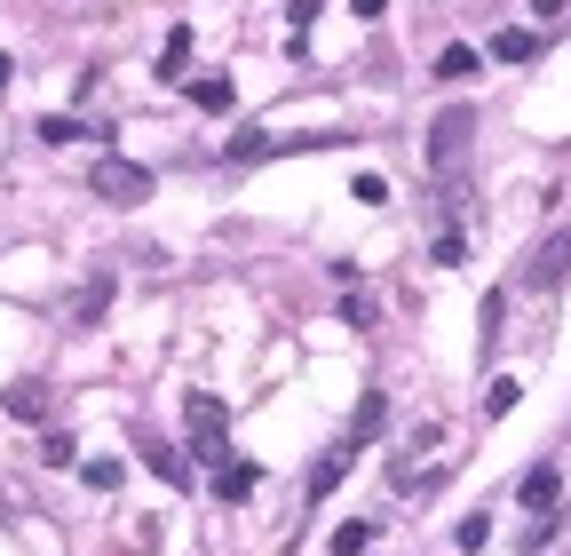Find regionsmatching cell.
Listing matches in <instances>:
<instances>
[{
	"mask_svg": "<svg viewBox=\"0 0 571 556\" xmlns=\"http://www.w3.org/2000/svg\"><path fill=\"white\" fill-rule=\"evenodd\" d=\"M381 413H389V406H381V389H365L357 413H350V445H374V438H381Z\"/></svg>",
	"mask_w": 571,
	"mask_h": 556,
	"instance_id": "cell-8",
	"label": "cell"
},
{
	"mask_svg": "<svg viewBox=\"0 0 571 556\" xmlns=\"http://www.w3.org/2000/svg\"><path fill=\"white\" fill-rule=\"evenodd\" d=\"M436 80H477V48H445V56H436Z\"/></svg>",
	"mask_w": 571,
	"mask_h": 556,
	"instance_id": "cell-12",
	"label": "cell"
},
{
	"mask_svg": "<svg viewBox=\"0 0 571 556\" xmlns=\"http://www.w3.org/2000/svg\"><path fill=\"white\" fill-rule=\"evenodd\" d=\"M468 136H477V112H468V104H453L445 120L429 127V168H436V175H460V159H468Z\"/></svg>",
	"mask_w": 571,
	"mask_h": 556,
	"instance_id": "cell-3",
	"label": "cell"
},
{
	"mask_svg": "<svg viewBox=\"0 0 571 556\" xmlns=\"http://www.w3.org/2000/svg\"><path fill=\"white\" fill-rule=\"evenodd\" d=\"M516 398H524V382H509V374H500L492 389H484V413L500 421V413H516Z\"/></svg>",
	"mask_w": 571,
	"mask_h": 556,
	"instance_id": "cell-15",
	"label": "cell"
},
{
	"mask_svg": "<svg viewBox=\"0 0 571 556\" xmlns=\"http://www.w3.org/2000/svg\"><path fill=\"white\" fill-rule=\"evenodd\" d=\"M104 303H112V279H88V294H80V310H72V318L88 326V318H95V310H104Z\"/></svg>",
	"mask_w": 571,
	"mask_h": 556,
	"instance_id": "cell-20",
	"label": "cell"
},
{
	"mask_svg": "<svg viewBox=\"0 0 571 556\" xmlns=\"http://www.w3.org/2000/svg\"><path fill=\"white\" fill-rule=\"evenodd\" d=\"M80 477H88V485H95V493H112V485H119V462H88V469H80Z\"/></svg>",
	"mask_w": 571,
	"mask_h": 556,
	"instance_id": "cell-22",
	"label": "cell"
},
{
	"mask_svg": "<svg viewBox=\"0 0 571 556\" xmlns=\"http://www.w3.org/2000/svg\"><path fill=\"white\" fill-rule=\"evenodd\" d=\"M365 548H374V525H365V517H357V525H342V533H333V556H365Z\"/></svg>",
	"mask_w": 571,
	"mask_h": 556,
	"instance_id": "cell-17",
	"label": "cell"
},
{
	"mask_svg": "<svg viewBox=\"0 0 571 556\" xmlns=\"http://www.w3.org/2000/svg\"><path fill=\"white\" fill-rule=\"evenodd\" d=\"M556 493H563L556 462H532V469H524V485H516V501H524V509H556Z\"/></svg>",
	"mask_w": 571,
	"mask_h": 556,
	"instance_id": "cell-4",
	"label": "cell"
},
{
	"mask_svg": "<svg viewBox=\"0 0 571 556\" xmlns=\"http://www.w3.org/2000/svg\"><path fill=\"white\" fill-rule=\"evenodd\" d=\"M32 136H41V144H80V136H88V127H80L72 112H48L41 127H32Z\"/></svg>",
	"mask_w": 571,
	"mask_h": 556,
	"instance_id": "cell-13",
	"label": "cell"
},
{
	"mask_svg": "<svg viewBox=\"0 0 571 556\" xmlns=\"http://www.w3.org/2000/svg\"><path fill=\"white\" fill-rule=\"evenodd\" d=\"M492 56H500V64H532V56H540V32H524V24L492 32Z\"/></svg>",
	"mask_w": 571,
	"mask_h": 556,
	"instance_id": "cell-7",
	"label": "cell"
},
{
	"mask_svg": "<svg viewBox=\"0 0 571 556\" xmlns=\"http://www.w3.org/2000/svg\"><path fill=\"white\" fill-rule=\"evenodd\" d=\"M350 200H357V207H389V183H381V175H357Z\"/></svg>",
	"mask_w": 571,
	"mask_h": 556,
	"instance_id": "cell-19",
	"label": "cell"
},
{
	"mask_svg": "<svg viewBox=\"0 0 571 556\" xmlns=\"http://www.w3.org/2000/svg\"><path fill=\"white\" fill-rule=\"evenodd\" d=\"M41 462H48V469H72V438H64V430H48V445H41Z\"/></svg>",
	"mask_w": 571,
	"mask_h": 556,
	"instance_id": "cell-21",
	"label": "cell"
},
{
	"mask_svg": "<svg viewBox=\"0 0 571 556\" xmlns=\"http://www.w3.org/2000/svg\"><path fill=\"white\" fill-rule=\"evenodd\" d=\"M183 64H191V24L167 32V48H159V80H183Z\"/></svg>",
	"mask_w": 571,
	"mask_h": 556,
	"instance_id": "cell-9",
	"label": "cell"
},
{
	"mask_svg": "<svg viewBox=\"0 0 571 556\" xmlns=\"http://www.w3.org/2000/svg\"><path fill=\"white\" fill-rule=\"evenodd\" d=\"M88 191H95L104 207H144V200H151V168H136V159L104 151V159H95V175H88Z\"/></svg>",
	"mask_w": 571,
	"mask_h": 556,
	"instance_id": "cell-2",
	"label": "cell"
},
{
	"mask_svg": "<svg viewBox=\"0 0 571 556\" xmlns=\"http://www.w3.org/2000/svg\"><path fill=\"white\" fill-rule=\"evenodd\" d=\"M286 16H294V41H301V32H310V16H318V0H294Z\"/></svg>",
	"mask_w": 571,
	"mask_h": 556,
	"instance_id": "cell-23",
	"label": "cell"
},
{
	"mask_svg": "<svg viewBox=\"0 0 571 556\" xmlns=\"http://www.w3.org/2000/svg\"><path fill=\"white\" fill-rule=\"evenodd\" d=\"M9 413L16 421H41L48 413V389H9Z\"/></svg>",
	"mask_w": 571,
	"mask_h": 556,
	"instance_id": "cell-18",
	"label": "cell"
},
{
	"mask_svg": "<svg viewBox=\"0 0 571 556\" xmlns=\"http://www.w3.org/2000/svg\"><path fill=\"white\" fill-rule=\"evenodd\" d=\"M571 271V231L556 239V247H540V254H532V271H524V286H556Z\"/></svg>",
	"mask_w": 571,
	"mask_h": 556,
	"instance_id": "cell-5",
	"label": "cell"
},
{
	"mask_svg": "<svg viewBox=\"0 0 571 556\" xmlns=\"http://www.w3.org/2000/svg\"><path fill=\"white\" fill-rule=\"evenodd\" d=\"M215 493H222V501H247V493H254V469H247V462L215 469Z\"/></svg>",
	"mask_w": 571,
	"mask_h": 556,
	"instance_id": "cell-14",
	"label": "cell"
},
{
	"mask_svg": "<svg viewBox=\"0 0 571 556\" xmlns=\"http://www.w3.org/2000/svg\"><path fill=\"white\" fill-rule=\"evenodd\" d=\"M350 9H357V16H381V9H389V0H350Z\"/></svg>",
	"mask_w": 571,
	"mask_h": 556,
	"instance_id": "cell-24",
	"label": "cell"
},
{
	"mask_svg": "<svg viewBox=\"0 0 571 556\" xmlns=\"http://www.w3.org/2000/svg\"><path fill=\"white\" fill-rule=\"evenodd\" d=\"M183 421H191V462L230 469V413H222L215 389H191V398H183Z\"/></svg>",
	"mask_w": 571,
	"mask_h": 556,
	"instance_id": "cell-1",
	"label": "cell"
},
{
	"mask_svg": "<svg viewBox=\"0 0 571 556\" xmlns=\"http://www.w3.org/2000/svg\"><path fill=\"white\" fill-rule=\"evenodd\" d=\"M9 80H16V64H9V56H0V95H9Z\"/></svg>",
	"mask_w": 571,
	"mask_h": 556,
	"instance_id": "cell-26",
	"label": "cell"
},
{
	"mask_svg": "<svg viewBox=\"0 0 571 556\" xmlns=\"http://www.w3.org/2000/svg\"><path fill=\"white\" fill-rule=\"evenodd\" d=\"M151 469H159L167 485H175V493H183V485H191V462H183V453H167V445H151Z\"/></svg>",
	"mask_w": 571,
	"mask_h": 556,
	"instance_id": "cell-16",
	"label": "cell"
},
{
	"mask_svg": "<svg viewBox=\"0 0 571 556\" xmlns=\"http://www.w3.org/2000/svg\"><path fill=\"white\" fill-rule=\"evenodd\" d=\"M524 9H532V16H556V9H563V0H524Z\"/></svg>",
	"mask_w": 571,
	"mask_h": 556,
	"instance_id": "cell-25",
	"label": "cell"
},
{
	"mask_svg": "<svg viewBox=\"0 0 571 556\" xmlns=\"http://www.w3.org/2000/svg\"><path fill=\"white\" fill-rule=\"evenodd\" d=\"M350 462H357V445L342 438V445H333V453H326V462L310 469V501H326V493H333V485H342V469H350Z\"/></svg>",
	"mask_w": 571,
	"mask_h": 556,
	"instance_id": "cell-6",
	"label": "cell"
},
{
	"mask_svg": "<svg viewBox=\"0 0 571 556\" xmlns=\"http://www.w3.org/2000/svg\"><path fill=\"white\" fill-rule=\"evenodd\" d=\"M191 104H198V112H230V80H222V72L191 80Z\"/></svg>",
	"mask_w": 571,
	"mask_h": 556,
	"instance_id": "cell-11",
	"label": "cell"
},
{
	"mask_svg": "<svg viewBox=\"0 0 571 556\" xmlns=\"http://www.w3.org/2000/svg\"><path fill=\"white\" fill-rule=\"evenodd\" d=\"M318 144H342V136H294V151H318ZM262 151H286V136H254V144H239V159H262Z\"/></svg>",
	"mask_w": 571,
	"mask_h": 556,
	"instance_id": "cell-10",
	"label": "cell"
}]
</instances>
